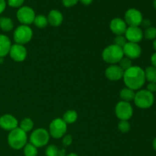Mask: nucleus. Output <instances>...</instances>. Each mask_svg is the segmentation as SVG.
<instances>
[{"mask_svg":"<svg viewBox=\"0 0 156 156\" xmlns=\"http://www.w3.org/2000/svg\"><path fill=\"white\" fill-rule=\"evenodd\" d=\"M73 143V137L70 135L64 136L62 138V144L65 146H69Z\"/></svg>","mask_w":156,"mask_h":156,"instance_id":"2f4dec72","label":"nucleus"},{"mask_svg":"<svg viewBox=\"0 0 156 156\" xmlns=\"http://www.w3.org/2000/svg\"><path fill=\"white\" fill-rule=\"evenodd\" d=\"M34 24L38 28H44L48 24L47 18L44 15H38L35 16L34 20Z\"/></svg>","mask_w":156,"mask_h":156,"instance_id":"5701e85b","label":"nucleus"},{"mask_svg":"<svg viewBox=\"0 0 156 156\" xmlns=\"http://www.w3.org/2000/svg\"><path fill=\"white\" fill-rule=\"evenodd\" d=\"M6 8L5 0H0V14L2 13Z\"/></svg>","mask_w":156,"mask_h":156,"instance_id":"f704fd0d","label":"nucleus"},{"mask_svg":"<svg viewBox=\"0 0 156 156\" xmlns=\"http://www.w3.org/2000/svg\"><path fill=\"white\" fill-rule=\"evenodd\" d=\"M24 0H8V4L12 8H20L24 3Z\"/></svg>","mask_w":156,"mask_h":156,"instance_id":"7c9ffc66","label":"nucleus"},{"mask_svg":"<svg viewBox=\"0 0 156 156\" xmlns=\"http://www.w3.org/2000/svg\"><path fill=\"white\" fill-rule=\"evenodd\" d=\"M151 62H152V66L156 68V52L154 53L152 55V56H151Z\"/></svg>","mask_w":156,"mask_h":156,"instance_id":"e433bc0d","label":"nucleus"},{"mask_svg":"<svg viewBox=\"0 0 156 156\" xmlns=\"http://www.w3.org/2000/svg\"><path fill=\"white\" fill-rule=\"evenodd\" d=\"M27 135L21 128L17 127L10 131L8 136V143L11 148L16 150L22 149L27 144Z\"/></svg>","mask_w":156,"mask_h":156,"instance_id":"f03ea898","label":"nucleus"},{"mask_svg":"<svg viewBox=\"0 0 156 156\" xmlns=\"http://www.w3.org/2000/svg\"><path fill=\"white\" fill-rule=\"evenodd\" d=\"M152 45H153V48H154V50H155V52H156V39L154 40V41H153V44H152Z\"/></svg>","mask_w":156,"mask_h":156,"instance_id":"a19ab883","label":"nucleus"},{"mask_svg":"<svg viewBox=\"0 0 156 156\" xmlns=\"http://www.w3.org/2000/svg\"><path fill=\"white\" fill-rule=\"evenodd\" d=\"M146 80L149 82L156 83V68L154 66H148L144 70Z\"/></svg>","mask_w":156,"mask_h":156,"instance_id":"4be33fe9","label":"nucleus"},{"mask_svg":"<svg viewBox=\"0 0 156 156\" xmlns=\"http://www.w3.org/2000/svg\"><path fill=\"white\" fill-rule=\"evenodd\" d=\"M115 114L120 120H129L133 117V109L129 102L121 101L116 105Z\"/></svg>","mask_w":156,"mask_h":156,"instance_id":"6e6552de","label":"nucleus"},{"mask_svg":"<svg viewBox=\"0 0 156 156\" xmlns=\"http://www.w3.org/2000/svg\"><path fill=\"white\" fill-rule=\"evenodd\" d=\"M12 43L10 39L4 34H0V58L5 57L9 53Z\"/></svg>","mask_w":156,"mask_h":156,"instance_id":"a211bd4d","label":"nucleus"},{"mask_svg":"<svg viewBox=\"0 0 156 156\" xmlns=\"http://www.w3.org/2000/svg\"><path fill=\"white\" fill-rule=\"evenodd\" d=\"M152 147L156 151V137L155 138V140H153V143H152Z\"/></svg>","mask_w":156,"mask_h":156,"instance_id":"ea45409f","label":"nucleus"},{"mask_svg":"<svg viewBox=\"0 0 156 156\" xmlns=\"http://www.w3.org/2000/svg\"><path fill=\"white\" fill-rule=\"evenodd\" d=\"M126 41H126L125 36H123V35H118V36H116L115 38H114V44L123 48V47H124L125 44H126Z\"/></svg>","mask_w":156,"mask_h":156,"instance_id":"c756f323","label":"nucleus"},{"mask_svg":"<svg viewBox=\"0 0 156 156\" xmlns=\"http://www.w3.org/2000/svg\"><path fill=\"white\" fill-rule=\"evenodd\" d=\"M124 71L119 66L114 64L108 66L105 70V76L107 79L111 81H118L123 79Z\"/></svg>","mask_w":156,"mask_h":156,"instance_id":"2eb2a0df","label":"nucleus"},{"mask_svg":"<svg viewBox=\"0 0 156 156\" xmlns=\"http://www.w3.org/2000/svg\"><path fill=\"white\" fill-rule=\"evenodd\" d=\"M37 148L35 147L31 143H27L24 147V154L25 156H37Z\"/></svg>","mask_w":156,"mask_h":156,"instance_id":"393cba45","label":"nucleus"},{"mask_svg":"<svg viewBox=\"0 0 156 156\" xmlns=\"http://www.w3.org/2000/svg\"><path fill=\"white\" fill-rule=\"evenodd\" d=\"M133 101L137 108L140 109H148L154 105L155 97L152 93L146 89L139 90L136 93Z\"/></svg>","mask_w":156,"mask_h":156,"instance_id":"20e7f679","label":"nucleus"},{"mask_svg":"<svg viewBox=\"0 0 156 156\" xmlns=\"http://www.w3.org/2000/svg\"><path fill=\"white\" fill-rule=\"evenodd\" d=\"M67 131V124L61 118H56L53 120L49 126L50 136L55 139L62 138L65 136Z\"/></svg>","mask_w":156,"mask_h":156,"instance_id":"0eeeda50","label":"nucleus"},{"mask_svg":"<svg viewBox=\"0 0 156 156\" xmlns=\"http://www.w3.org/2000/svg\"><path fill=\"white\" fill-rule=\"evenodd\" d=\"M123 79L126 86L133 91L140 90L146 81L144 70L138 66H133L124 71Z\"/></svg>","mask_w":156,"mask_h":156,"instance_id":"f257e3e1","label":"nucleus"},{"mask_svg":"<svg viewBox=\"0 0 156 156\" xmlns=\"http://www.w3.org/2000/svg\"><path fill=\"white\" fill-rule=\"evenodd\" d=\"M123 56H123V48L115 44L108 46L104 49L102 52V59L105 62L111 65L118 63Z\"/></svg>","mask_w":156,"mask_h":156,"instance_id":"7ed1b4c3","label":"nucleus"},{"mask_svg":"<svg viewBox=\"0 0 156 156\" xmlns=\"http://www.w3.org/2000/svg\"><path fill=\"white\" fill-rule=\"evenodd\" d=\"M136 92L133 90L130 89V88H123L121 91H120V97L123 101L129 102L132 101L134 100V98H135Z\"/></svg>","mask_w":156,"mask_h":156,"instance_id":"6ab92c4d","label":"nucleus"},{"mask_svg":"<svg viewBox=\"0 0 156 156\" xmlns=\"http://www.w3.org/2000/svg\"><path fill=\"white\" fill-rule=\"evenodd\" d=\"M66 156H79L78 155H76V153H70L69 155H67Z\"/></svg>","mask_w":156,"mask_h":156,"instance_id":"79ce46f5","label":"nucleus"},{"mask_svg":"<svg viewBox=\"0 0 156 156\" xmlns=\"http://www.w3.org/2000/svg\"><path fill=\"white\" fill-rule=\"evenodd\" d=\"M0 28L5 32H9L14 28L13 21L8 17L0 18Z\"/></svg>","mask_w":156,"mask_h":156,"instance_id":"aec40b11","label":"nucleus"},{"mask_svg":"<svg viewBox=\"0 0 156 156\" xmlns=\"http://www.w3.org/2000/svg\"><path fill=\"white\" fill-rule=\"evenodd\" d=\"M119 63V66L123 70V71H126L128 69H129L130 67L133 66V62L132 59H129V58L126 57V56H123L121 59L120 60Z\"/></svg>","mask_w":156,"mask_h":156,"instance_id":"bb28decb","label":"nucleus"},{"mask_svg":"<svg viewBox=\"0 0 156 156\" xmlns=\"http://www.w3.org/2000/svg\"><path fill=\"white\" fill-rule=\"evenodd\" d=\"M47 21L48 24L53 27H58L61 25L63 21V16L62 14L58 10H51L47 16Z\"/></svg>","mask_w":156,"mask_h":156,"instance_id":"f3484780","label":"nucleus"},{"mask_svg":"<svg viewBox=\"0 0 156 156\" xmlns=\"http://www.w3.org/2000/svg\"><path fill=\"white\" fill-rule=\"evenodd\" d=\"M153 6H154V8L156 9V0H154L153 1Z\"/></svg>","mask_w":156,"mask_h":156,"instance_id":"37998d69","label":"nucleus"},{"mask_svg":"<svg viewBox=\"0 0 156 156\" xmlns=\"http://www.w3.org/2000/svg\"><path fill=\"white\" fill-rule=\"evenodd\" d=\"M18 121L13 115L4 114L0 117V127L6 131H12L18 127Z\"/></svg>","mask_w":156,"mask_h":156,"instance_id":"4468645a","label":"nucleus"},{"mask_svg":"<svg viewBox=\"0 0 156 156\" xmlns=\"http://www.w3.org/2000/svg\"><path fill=\"white\" fill-rule=\"evenodd\" d=\"M33 37V30L28 25L18 26L13 33V38L15 44L24 45L30 42Z\"/></svg>","mask_w":156,"mask_h":156,"instance_id":"39448f33","label":"nucleus"},{"mask_svg":"<svg viewBox=\"0 0 156 156\" xmlns=\"http://www.w3.org/2000/svg\"><path fill=\"white\" fill-rule=\"evenodd\" d=\"M143 18L141 12L136 9H129L124 15V21L129 27H139L141 25Z\"/></svg>","mask_w":156,"mask_h":156,"instance_id":"9d476101","label":"nucleus"},{"mask_svg":"<svg viewBox=\"0 0 156 156\" xmlns=\"http://www.w3.org/2000/svg\"><path fill=\"white\" fill-rule=\"evenodd\" d=\"M142 25L143 26V27H145L146 28H147V27H150L151 25V22L148 19H145V20H143V21H142Z\"/></svg>","mask_w":156,"mask_h":156,"instance_id":"c9c22d12","label":"nucleus"},{"mask_svg":"<svg viewBox=\"0 0 156 156\" xmlns=\"http://www.w3.org/2000/svg\"><path fill=\"white\" fill-rule=\"evenodd\" d=\"M124 35L128 42L139 44L143 39V31L140 27H128Z\"/></svg>","mask_w":156,"mask_h":156,"instance_id":"ddd939ff","label":"nucleus"},{"mask_svg":"<svg viewBox=\"0 0 156 156\" xmlns=\"http://www.w3.org/2000/svg\"><path fill=\"white\" fill-rule=\"evenodd\" d=\"M79 0H62V4L65 7L69 8L72 6H74L75 5H76L78 3Z\"/></svg>","mask_w":156,"mask_h":156,"instance_id":"473e14b6","label":"nucleus"},{"mask_svg":"<svg viewBox=\"0 0 156 156\" xmlns=\"http://www.w3.org/2000/svg\"><path fill=\"white\" fill-rule=\"evenodd\" d=\"M50 140V133L44 128H38L34 130L30 136V143L37 148L47 145Z\"/></svg>","mask_w":156,"mask_h":156,"instance_id":"423d86ee","label":"nucleus"},{"mask_svg":"<svg viewBox=\"0 0 156 156\" xmlns=\"http://www.w3.org/2000/svg\"><path fill=\"white\" fill-rule=\"evenodd\" d=\"M117 127L120 132L125 133L129 132L130 129V124L128 120H120L117 125Z\"/></svg>","mask_w":156,"mask_h":156,"instance_id":"cd10ccee","label":"nucleus"},{"mask_svg":"<svg viewBox=\"0 0 156 156\" xmlns=\"http://www.w3.org/2000/svg\"><path fill=\"white\" fill-rule=\"evenodd\" d=\"M147 91H149L151 93H155L156 92V83H153V82H149L147 85Z\"/></svg>","mask_w":156,"mask_h":156,"instance_id":"72a5a7b5","label":"nucleus"},{"mask_svg":"<svg viewBox=\"0 0 156 156\" xmlns=\"http://www.w3.org/2000/svg\"><path fill=\"white\" fill-rule=\"evenodd\" d=\"M62 119L66 124H72V123H74L77 120L78 114L76 111L69 110V111H67L63 114V117Z\"/></svg>","mask_w":156,"mask_h":156,"instance_id":"412c9836","label":"nucleus"},{"mask_svg":"<svg viewBox=\"0 0 156 156\" xmlns=\"http://www.w3.org/2000/svg\"><path fill=\"white\" fill-rule=\"evenodd\" d=\"M110 28L114 34L118 36V35L124 34L127 27L124 20L120 18H116L111 20L110 23Z\"/></svg>","mask_w":156,"mask_h":156,"instance_id":"dca6fc26","label":"nucleus"},{"mask_svg":"<svg viewBox=\"0 0 156 156\" xmlns=\"http://www.w3.org/2000/svg\"><path fill=\"white\" fill-rule=\"evenodd\" d=\"M79 1H80L82 4L85 5H88L92 3L93 0H79Z\"/></svg>","mask_w":156,"mask_h":156,"instance_id":"4c0bfd02","label":"nucleus"},{"mask_svg":"<svg viewBox=\"0 0 156 156\" xmlns=\"http://www.w3.org/2000/svg\"><path fill=\"white\" fill-rule=\"evenodd\" d=\"M123 56L130 59H135L140 57L142 54V48L139 44L126 42L123 47Z\"/></svg>","mask_w":156,"mask_h":156,"instance_id":"f8f14e48","label":"nucleus"},{"mask_svg":"<svg viewBox=\"0 0 156 156\" xmlns=\"http://www.w3.org/2000/svg\"><path fill=\"white\" fill-rule=\"evenodd\" d=\"M9 54L14 61L21 62L25 60L27 55V51L24 45L15 44L11 47Z\"/></svg>","mask_w":156,"mask_h":156,"instance_id":"9b49d317","label":"nucleus"},{"mask_svg":"<svg viewBox=\"0 0 156 156\" xmlns=\"http://www.w3.org/2000/svg\"><path fill=\"white\" fill-rule=\"evenodd\" d=\"M59 149L54 145H50L46 149L47 156H59Z\"/></svg>","mask_w":156,"mask_h":156,"instance_id":"c85d7f7f","label":"nucleus"},{"mask_svg":"<svg viewBox=\"0 0 156 156\" xmlns=\"http://www.w3.org/2000/svg\"><path fill=\"white\" fill-rule=\"evenodd\" d=\"M34 127V122L30 118H24L20 122L19 128L27 133L30 132Z\"/></svg>","mask_w":156,"mask_h":156,"instance_id":"b1692460","label":"nucleus"},{"mask_svg":"<svg viewBox=\"0 0 156 156\" xmlns=\"http://www.w3.org/2000/svg\"><path fill=\"white\" fill-rule=\"evenodd\" d=\"M59 156H66V149H60L59 151Z\"/></svg>","mask_w":156,"mask_h":156,"instance_id":"58836bf2","label":"nucleus"},{"mask_svg":"<svg viewBox=\"0 0 156 156\" xmlns=\"http://www.w3.org/2000/svg\"><path fill=\"white\" fill-rule=\"evenodd\" d=\"M143 37L147 40H155L156 39V27H149L146 28L143 32Z\"/></svg>","mask_w":156,"mask_h":156,"instance_id":"a878e982","label":"nucleus"},{"mask_svg":"<svg viewBox=\"0 0 156 156\" xmlns=\"http://www.w3.org/2000/svg\"><path fill=\"white\" fill-rule=\"evenodd\" d=\"M17 18L21 24L30 25L34 23L35 18V12L33 9L28 6L20 7L16 14Z\"/></svg>","mask_w":156,"mask_h":156,"instance_id":"1a4fd4ad","label":"nucleus"}]
</instances>
